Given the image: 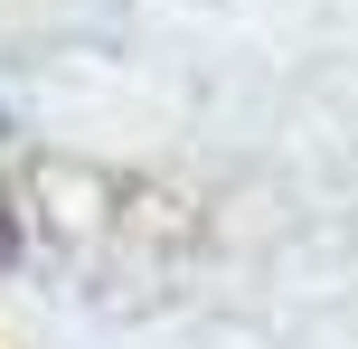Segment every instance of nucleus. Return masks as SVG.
<instances>
[{
    "instance_id": "nucleus-1",
    "label": "nucleus",
    "mask_w": 358,
    "mask_h": 349,
    "mask_svg": "<svg viewBox=\"0 0 358 349\" xmlns=\"http://www.w3.org/2000/svg\"><path fill=\"white\" fill-rule=\"evenodd\" d=\"M10 245H19V236H10V208H0V264H10Z\"/></svg>"
}]
</instances>
